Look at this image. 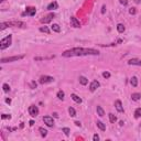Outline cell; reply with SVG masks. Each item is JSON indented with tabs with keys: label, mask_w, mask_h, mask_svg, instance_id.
<instances>
[{
	"label": "cell",
	"mask_w": 141,
	"mask_h": 141,
	"mask_svg": "<svg viewBox=\"0 0 141 141\" xmlns=\"http://www.w3.org/2000/svg\"><path fill=\"white\" fill-rule=\"evenodd\" d=\"M40 31H41V32H44V33H50V29L47 28V26H41V28H40Z\"/></svg>",
	"instance_id": "83f0119b"
},
{
	"label": "cell",
	"mask_w": 141,
	"mask_h": 141,
	"mask_svg": "<svg viewBox=\"0 0 141 141\" xmlns=\"http://www.w3.org/2000/svg\"><path fill=\"white\" fill-rule=\"evenodd\" d=\"M130 84H131L133 87H137V86H138V78H137L136 76L131 77V79H130Z\"/></svg>",
	"instance_id": "e0dca14e"
},
{
	"label": "cell",
	"mask_w": 141,
	"mask_h": 141,
	"mask_svg": "<svg viewBox=\"0 0 141 141\" xmlns=\"http://www.w3.org/2000/svg\"><path fill=\"white\" fill-rule=\"evenodd\" d=\"M43 121L47 127H53V126H54V120H53V118L51 116H44Z\"/></svg>",
	"instance_id": "ba28073f"
},
{
	"label": "cell",
	"mask_w": 141,
	"mask_h": 141,
	"mask_svg": "<svg viewBox=\"0 0 141 141\" xmlns=\"http://www.w3.org/2000/svg\"><path fill=\"white\" fill-rule=\"evenodd\" d=\"M88 55H99V52L94 48H83V47H74L70 50L64 51L62 56L64 57H74V56H88Z\"/></svg>",
	"instance_id": "6da1fadb"
},
{
	"label": "cell",
	"mask_w": 141,
	"mask_h": 141,
	"mask_svg": "<svg viewBox=\"0 0 141 141\" xmlns=\"http://www.w3.org/2000/svg\"><path fill=\"white\" fill-rule=\"evenodd\" d=\"M96 125H97V127H98L99 129L101 130V131H105V130H106V126L104 125V123L101 122V121H97Z\"/></svg>",
	"instance_id": "7402d4cb"
},
{
	"label": "cell",
	"mask_w": 141,
	"mask_h": 141,
	"mask_svg": "<svg viewBox=\"0 0 141 141\" xmlns=\"http://www.w3.org/2000/svg\"><path fill=\"white\" fill-rule=\"evenodd\" d=\"M56 96H57V98H59V100H63V99H64V96H65V94H64L63 90H59V92H57V94H56Z\"/></svg>",
	"instance_id": "603a6c76"
},
{
	"label": "cell",
	"mask_w": 141,
	"mask_h": 141,
	"mask_svg": "<svg viewBox=\"0 0 141 141\" xmlns=\"http://www.w3.org/2000/svg\"><path fill=\"white\" fill-rule=\"evenodd\" d=\"M54 81V78H53L52 76H47V75H43V76L40 77L39 82L40 84H47V83H52V82Z\"/></svg>",
	"instance_id": "277c9868"
},
{
	"label": "cell",
	"mask_w": 141,
	"mask_h": 141,
	"mask_svg": "<svg viewBox=\"0 0 141 141\" xmlns=\"http://www.w3.org/2000/svg\"><path fill=\"white\" fill-rule=\"evenodd\" d=\"M54 17H55L54 13H50V14H47V15H45V17L42 18V19H41V23H44V24L48 23V22H51L53 19H54Z\"/></svg>",
	"instance_id": "52a82bcc"
},
{
	"label": "cell",
	"mask_w": 141,
	"mask_h": 141,
	"mask_svg": "<svg viewBox=\"0 0 141 141\" xmlns=\"http://www.w3.org/2000/svg\"><path fill=\"white\" fill-rule=\"evenodd\" d=\"M29 114H30L31 117H36L37 115H39V108L34 105L30 106V107H29Z\"/></svg>",
	"instance_id": "8992f818"
},
{
	"label": "cell",
	"mask_w": 141,
	"mask_h": 141,
	"mask_svg": "<svg viewBox=\"0 0 141 141\" xmlns=\"http://www.w3.org/2000/svg\"><path fill=\"white\" fill-rule=\"evenodd\" d=\"M131 98H132V100H134V101L139 100V99L141 98V94H139V93H133V94L131 95Z\"/></svg>",
	"instance_id": "ac0fdd59"
},
{
	"label": "cell",
	"mask_w": 141,
	"mask_h": 141,
	"mask_svg": "<svg viewBox=\"0 0 141 141\" xmlns=\"http://www.w3.org/2000/svg\"><path fill=\"white\" fill-rule=\"evenodd\" d=\"M93 140H94V141H98L99 140V136H98V134H94V136H93Z\"/></svg>",
	"instance_id": "e575fe53"
},
{
	"label": "cell",
	"mask_w": 141,
	"mask_h": 141,
	"mask_svg": "<svg viewBox=\"0 0 141 141\" xmlns=\"http://www.w3.org/2000/svg\"><path fill=\"white\" fill-rule=\"evenodd\" d=\"M79 83H81L82 85L85 86V85H87V84H88V79L86 78L85 76H81V77H79Z\"/></svg>",
	"instance_id": "ffe728a7"
},
{
	"label": "cell",
	"mask_w": 141,
	"mask_h": 141,
	"mask_svg": "<svg viewBox=\"0 0 141 141\" xmlns=\"http://www.w3.org/2000/svg\"><path fill=\"white\" fill-rule=\"evenodd\" d=\"M11 43H12V35L9 34L8 36L3 37L0 41V50H6L7 47H9L11 45Z\"/></svg>",
	"instance_id": "7a4b0ae2"
},
{
	"label": "cell",
	"mask_w": 141,
	"mask_h": 141,
	"mask_svg": "<svg viewBox=\"0 0 141 141\" xmlns=\"http://www.w3.org/2000/svg\"><path fill=\"white\" fill-rule=\"evenodd\" d=\"M70 26H73V28H79L81 26L79 20H77V18L75 17H72L70 18Z\"/></svg>",
	"instance_id": "30bf717a"
},
{
	"label": "cell",
	"mask_w": 141,
	"mask_h": 141,
	"mask_svg": "<svg viewBox=\"0 0 141 141\" xmlns=\"http://www.w3.org/2000/svg\"><path fill=\"white\" fill-rule=\"evenodd\" d=\"M39 131H40V133H41V136L43 137V138L47 136V130L44 129L43 127H40V128H39Z\"/></svg>",
	"instance_id": "44dd1931"
},
{
	"label": "cell",
	"mask_w": 141,
	"mask_h": 141,
	"mask_svg": "<svg viewBox=\"0 0 141 141\" xmlns=\"http://www.w3.org/2000/svg\"><path fill=\"white\" fill-rule=\"evenodd\" d=\"M129 13H130V14H136V13H137L136 8H131V9H130V10H129Z\"/></svg>",
	"instance_id": "836d02e7"
},
{
	"label": "cell",
	"mask_w": 141,
	"mask_h": 141,
	"mask_svg": "<svg viewBox=\"0 0 141 141\" xmlns=\"http://www.w3.org/2000/svg\"><path fill=\"white\" fill-rule=\"evenodd\" d=\"M51 29H52V31H54V32H59V31H61L59 25V24H56V23L53 24V25L51 26Z\"/></svg>",
	"instance_id": "d4e9b609"
},
{
	"label": "cell",
	"mask_w": 141,
	"mask_h": 141,
	"mask_svg": "<svg viewBox=\"0 0 141 141\" xmlns=\"http://www.w3.org/2000/svg\"><path fill=\"white\" fill-rule=\"evenodd\" d=\"M4 1V0H0V2H3Z\"/></svg>",
	"instance_id": "b9f144b4"
},
{
	"label": "cell",
	"mask_w": 141,
	"mask_h": 141,
	"mask_svg": "<svg viewBox=\"0 0 141 141\" xmlns=\"http://www.w3.org/2000/svg\"><path fill=\"white\" fill-rule=\"evenodd\" d=\"M35 13H36V9H35L34 7H28V8L25 9V13H24V14L33 17V15H35Z\"/></svg>",
	"instance_id": "9c48e42d"
},
{
	"label": "cell",
	"mask_w": 141,
	"mask_h": 141,
	"mask_svg": "<svg viewBox=\"0 0 141 141\" xmlns=\"http://www.w3.org/2000/svg\"><path fill=\"white\" fill-rule=\"evenodd\" d=\"M62 131L64 132V133H65V136H70V129H68V128H66V127H64L63 129H62Z\"/></svg>",
	"instance_id": "f546056e"
},
{
	"label": "cell",
	"mask_w": 141,
	"mask_h": 141,
	"mask_svg": "<svg viewBox=\"0 0 141 141\" xmlns=\"http://www.w3.org/2000/svg\"><path fill=\"white\" fill-rule=\"evenodd\" d=\"M8 22H2V23L1 24H0V30H4V29H6V28H8Z\"/></svg>",
	"instance_id": "f1b7e54d"
},
{
	"label": "cell",
	"mask_w": 141,
	"mask_h": 141,
	"mask_svg": "<svg viewBox=\"0 0 141 141\" xmlns=\"http://www.w3.org/2000/svg\"><path fill=\"white\" fill-rule=\"evenodd\" d=\"M105 11H106V6H103L101 7V13H105Z\"/></svg>",
	"instance_id": "74e56055"
},
{
	"label": "cell",
	"mask_w": 141,
	"mask_h": 141,
	"mask_svg": "<svg viewBox=\"0 0 141 141\" xmlns=\"http://www.w3.org/2000/svg\"><path fill=\"white\" fill-rule=\"evenodd\" d=\"M24 57V55H15V56H9V57H3L1 59V63L4 64V63H11V62H17L19 59H22Z\"/></svg>",
	"instance_id": "3957f363"
},
{
	"label": "cell",
	"mask_w": 141,
	"mask_h": 141,
	"mask_svg": "<svg viewBox=\"0 0 141 141\" xmlns=\"http://www.w3.org/2000/svg\"><path fill=\"white\" fill-rule=\"evenodd\" d=\"M2 88H3V92L8 93L9 90H10V87H9L8 84H3V86H2Z\"/></svg>",
	"instance_id": "4dcf8cb0"
},
{
	"label": "cell",
	"mask_w": 141,
	"mask_h": 141,
	"mask_svg": "<svg viewBox=\"0 0 141 141\" xmlns=\"http://www.w3.org/2000/svg\"><path fill=\"white\" fill-rule=\"evenodd\" d=\"M68 114H70V117H75L76 116V110H75L73 107H70L68 108Z\"/></svg>",
	"instance_id": "484cf974"
},
{
	"label": "cell",
	"mask_w": 141,
	"mask_h": 141,
	"mask_svg": "<svg viewBox=\"0 0 141 141\" xmlns=\"http://www.w3.org/2000/svg\"><path fill=\"white\" fill-rule=\"evenodd\" d=\"M96 111H97V115H98L99 117H103L104 115H105V111H104V109L101 108V106H97V107H96Z\"/></svg>",
	"instance_id": "9a60e30c"
},
{
	"label": "cell",
	"mask_w": 141,
	"mask_h": 141,
	"mask_svg": "<svg viewBox=\"0 0 141 141\" xmlns=\"http://www.w3.org/2000/svg\"><path fill=\"white\" fill-rule=\"evenodd\" d=\"M125 30H126V28H125V25H123L122 23L117 24V31H118L119 33H123V32H125Z\"/></svg>",
	"instance_id": "2e32d148"
},
{
	"label": "cell",
	"mask_w": 141,
	"mask_h": 141,
	"mask_svg": "<svg viewBox=\"0 0 141 141\" xmlns=\"http://www.w3.org/2000/svg\"><path fill=\"white\" fill-rule=\"evenodd\" d=\"M99 86H100V83H99L98 81H93L92 83H90V85H89L90 92H95V90H96Z\"/></svg>",
	"instance_id": "8fae6325"
},
{
	"label": "cell",
	"mask_w": 141,
	"mask_h": 141,
	"mask_svg": "<svg viewBox=\"0 0 141 141\" xmlns=\"http://www.w3.org/2000/svg\"><path fill=\"white\" fill-rule=\"evenodd\" d=\"M1 118H2V119H11V116H10V115L3 114V115H2V116H1Z\"/></svg>",
	"instance_id": "d6a6232c"
},
{
	"label": "cell",
	"mask_w": 141,
	"mask_h": 141,
	"mask_svg": "<svg viewBox=\"0 0 141 141\" xmlns=\"http://www.w3.org/2000/svg\"><path fill=\"white\" fill-rule=\"evenodd\" d=\"M120 3L123 4V6H127V4H128V1H126V0H120Z\"/></svg>",
	"instance_id": "d590c367"
},
{
	"label": "cell",
	"mask_w": 141,
	"mask_h": 141,
	"mask_svg": "<svg viewBox=\"0 0 141 141\" xmlns=\"http://www.w3.org/2000/svg\"><path fill=\"white\" fill-rule=\"evenodd\" d=\"M75 125H76L77 126V127H81V122H79V121H75Z\"/></svg>",
	"instance_id": "f35d334b"
},
{
	"label": "cell",
	"mask_w": 141,
	"mask_h": 141,
	"mask_svg": "<svg viewBox=\"0 0 141 141\" xmlns=\"http://www.w3.org/2000/svg\"><path fill=\"white\" fill-rule=\"evenodd\" d=\"M54 9H57V2H51L47 6V10H54Z\"/></svg>",
	"instance_id": "d6986e66"
},
{
	"label": "cell",
	"mask_w": 141,
	"mask_h": 141,
	"mask_svg": "<svg viewBox=\"0 0 141 141\" xmlns=\"http://www.w3.org/2000/svg\"><path fill=\"white\" fill-rule=\"evenodd\" d=\"M128 64L129 65H138V66H141V61L138 59H131L128 61Z\"/></svg>",
	"instance_id": "4fadbf2b"
},
{
	"label": "cell",
	"mask_w": 141,
	"mask_h": 141,
	"mask_svg": "<svg viewBox=\"0 0 141 141\" xmlns=\"http://www.w3.org/2000/svg\"><path fill=\"white\" fill-rule=\"evenodd\" d=\"M140 126H141V123H140Z\"/></svg>",
	"instance_id": "7bdbcfd3"
},
{
	"label": "cell",
	"mask_w": 141,
	"mask_h": 141,
	"mask_svg": "<svg viewBox=\"0 0 141 141\" xmlns=\"http://www.w3.org/2000/svg\"><path fill=\"white\" fill-rule=\"evenodd\" d=\"M9 26H18V28H24L25 26V23L22 21H18V20H14V21H9L8 22Z\"/></svg>",
	"instance_id": "5b68a950"
},
{
	"label": "cell",
	"mask_w": 141,
	"mask_h": 141,
	"mask_svg": "<svg viewBox=\"0 0 141 141\" xmlns=\"http://www.w3.org/2000/svg\"><path fill=\"white\" fill-rule=\"evenodd\" d=\"M29 125H30V126H33V125H34V121H33V120H31L30 122H29Z\"/></svg>",
	"instance_id": "60d3db41"
},
{
	"label": "cell",
	"mask_w": 141,
	"mask_h": 141,
	"mask_svg": "<svg viewBox=\"0 0 141 141\" xmlns=\"http://www.w3.org/2000/svg\"><path fill=\"white\" fill-rule=\"evenodd\" d=\"M31 87L35 88V87H36V83H35V82H32V83H31Z\"/></svg>",
	"instance_id": "8d00e7d4"
},
{
	"label": "cell",
	"mask_w": 141,
	"mask_h": 141,
	"mask_svg": "<svg viewBox=\"0 0 141 141\" xmlns=\"http://www.w3.org/2000/svg\"><path fill=\"white\" fill-rule=\"evenodd\" d=\"M70 97H72V99H73V100H74L75 103H77V104H81L82 101H83V100H82V98H81V97H78L76 94H72V95H70Z\"/></svg>",
	"instance_id": "5bb4252c"
},
{
	"label": "cell",
	"mask_w": 141,
	"mask_h": 141,
	"mask_svg": "<svg viewBox=\"0 0 141 141\" xmlns=\"http://www.w3.org/2000/svg\"><path fill=\"white\" fill-rule=\"evenodd\" d=\"M115 108L117 109V111L123 112V106H122L121 100H116V101H115Z\"/></svg>",
	"instance_id": "7c38bea8"
},
{
	"label": "cell",
	"mask_w": 141,
	"mask_h": 141,
	"mask_svg": "<svg viewBox=\"0 0 141 141\" xmlns=\"http://www.w3.org/2000/svg\"><path fill=\"white\" fill-rule=\"evenodd\" d=\"M6 103H7V104H10V103H11V99H10V98H7V99H6Z\"/></svg>",
	"instance_id": "ab89813d"
},
{
	"label": "cell",
	"mask_w": 141,
	"mask_h": 141,
	"mask_svg": "<svg viewBox=\"0 0 141 141\" xmlns=\"http://www.w3.org/2000/svg\"><path fill=\"white\" fill-rule=\"evenodd\" d=\"M103 76L105 77V78H109V77H110V73L109 72H104L103 73Z\"/></svg>",
	"instance_id": "1f68e13d"
},
{
	"label": "cell",
	"mask_w": 141,
	"mask_h": 141,
	"mask_svg": "<svg viewBox=\"0 0 141 141\" xmlns=\"http://www.w3.org/2000/svg\"><path fill=\"white\" fill-rule=\"evenodd\" d=\"M108 116H109V120H110V122H111V123H115L117 121V117L115 116L114 114H109Z\"/></svg>",
	"instance_id": "4316f807"
},
{
	"label": "cell",
	"mask_w": 141,
	"mask_h": 141,
	"mask_svg": "<svg viewBox=\"0 0 141 141\" xmlns=\"http://www.w3.org/2000/svg\"><path fill=\"white\" fill-rule=\"evenodd\" d=\"M141 117V108H137L136 110H134V118L138 119Z\"/></svg>",
	"instance_id": "cb8c5ba5"
}]
</instances>
